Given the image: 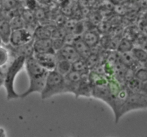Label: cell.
I'll return each mask as SVG.
<instances>
[{"instance_id": "cell-18", "label": "cell", "mask_w": 147, "mask_h": 137, "mask_svg": "<svg viewBox=\"0 0 147 137\" xmlns=\"http://www.w3.org/2000/svg\"><path fill=\"white\" fill-rule=\"evenodd\" d=\"M10 24L12 28V30H16V29H20L25 27V22L24 19L20 14H16L14 17H11L9 20Z\"/></svg>"}, {"instance_id": "cell-2", "label": "cell", "mask_w": 147, "mask_h": 137, "mask_svg": "<svg viewBox=\"0 0 147 137\" xmlns=\"http://www.w3.org/2000/svg\"><path fill=\"white\" fill-rule=\"evenodd\" d=\"M63 93H67L65 76L55 70L49 71L46 78L45 86L41 93V98L47 99Z\"/></svg>"}, {"instance_id": "cell-14", "label": "cell", "mask_w": 147, "mask_h": 137, "mask_svg": "<svg viewBox=\"0 0 147 137\" xmlns=\"http://www.w3.org/2000/svg\"><path fill=\"white\" fill-rule=\"evenodd\" d=\"M72 67H73V63L63 58H57L55 70L63 76H65L67 73L71 71Z\"/></svg>"}, {"instance_id": "cell-27", "label": "cell", "mask_w": 147, "mask_h": 137, "mask_svg": "<svg viewBox=\"0 0 147 137\" xmlns=\"http://www.w3.org/2000/svg\"><path fill=\"white\" fill-rule=\"evenodd\" d=\"M7 136L6 132L3 128H0V137H5Z\"/></svg>"}, {"instance_id": "cell-8", "label": "cell", "mask_w": 147, "mask_h": 137, "mask_svg": "<svg viewBox=\"0 0 147 137\" xmlns=\"http://www.w3.org/2000/svg\"><path fill=\"white\" fill-rule=\"evenodd\" d=\"M56 56L57 58L65 59L71 62L72 63L81 58L74 45L66 43L60 50L56 52Z\"/></svg>"}, {"instance_id": "cell-12", "label": "cell", "mask_w": 147, "mask_h": 137, "mask_svg": "<svg viewBox=\"0 0 147 137\" xmlns=\"http://www.w3.org/2000/svg\"><path fill=\"white\" fill-rule=\"evenodd\" d=\"M55 27L53 26H39L33 32L34 39H51Z\"/></svg>"}, {"instance_id": "cell-10", "label": "cell", "mask_w": 147, "mask_h": 137, "mask_svg": "<svg viewBox=\"0 0 147 137\" xmlns=\"http://www.w3.org/2000/svg\"><path fill=\"white\" fill-rule=\"evenodd\" d=\"M33 49L34 53H56L53 47L52 39H34Z\"/></svg>"}, {"instance_id": "cell-28", "label": "cell", "mask_w": 147, "mask_h": 137, "mask_svg": "<svg viewBox=\"0 0 147 137\" xmlns=\"http://www.w3.org/2000/svg\"><path fill=\"white\" fill-rule=\"evenodd\" d=\"M2 40H1V37H0V45H2Z\"/></svg>"}, {"instance_id": "cell-17", "label": "cell", "mask_w": 147, "mask_h": 137, "mask_svg": "<svg viewBox=\"0 0 147 137\" xmlns=\"http://www.w3.org/2000/svg\"><path fill=\"white\" fill-rule=\"evenodd\" d=\"M88 67L86 60L83 58H80L77 61L73 63L72 70L78 72L81 75H85L88 74Z\"/></svg>"}, {"instance_id": "cell-23", "label": "cell", "mask_w": 147, "mask_h": 137, "mask_svg": "<svg viewBox=\"0 0 147 137\" xmlns=\"http://www.w3.org/2000/svg\"><path fill=\"white\" fill-rule=\"evenodd\" d=\"M21 15L22 17H23V19H24L25 23H27V24L29 23V24H32V23L34 21V20H35L34 14H32V13L28 9L24 10V11H22V13Z\"/></svg>"}, {"instance_id": "cell-24", "label": "cell", "mask_w": 147, "mask_h": 137, "mask_svg": "<svg viewBox=\"0 0 147 137\" xmlns=\"http://www.w3.org/2000/svg\"><path fill=\"white\" fill-rule=\"evenodd\" d=\"M52 43H53V47L54 48L55 51L57 52L60 50L62 47L65 44L64 38H51Z\"/></svg>"}, {"instance_id": "cell-4", "label": "cell", "mask_w": 147, "mask_h": 137, "mask_svg": "<svg viewBox=\"0 0 147 137\" xmlns=\"http://www.w3.org/2000/svg\"><path fill=\"white\" fill-rule=\"evenodd\" d=\"M34 40L33 33L27 28L16 29L12 30L10 37L9 44L12 47H19L23 45L27 44Z\"/></svg>"}, {"instance_id": "cell-6", "label": "cell", "mask_w": 147, "mask_h": 137, "mask_svg": "<svg viewBox=\"0 0 147 137\" xmlns=\"http://www.w3.org/2000/svg\"><path fill=\"white\" fill-rule=\"evenodd\" d=\"M34 57L47 71L55 70L57 60L56 53H34Z\"/></svg>"}, {"instance_id": "cell-9", "label": "cell", "mask_w": 147, "mask_h": 137, "mask_svg": "<svg viewBox=\"0 0 147 137\" xmlns=\"http://www.w3.org/2000/svg\"><path fill=\"white\" fill-rule=\"evenodd\" d=\"M82 75L80 73L72 70L65 76L66 91L76 94L80 81L82 80Z\"/></svg>"}, {"instance_id": "cell-15", "label": "cell", "mask_w": 147, "mask_h": 137, "mask_svg": "<svg viewBox=\"0 0 147 137\" xmlns=\"http://www.w3.org/2000/svg\"><path fill=\"white\" fill-rule=\"evenodd\" d=\"M82 39L91 48L94 47L98 44L99 41V36L96 32L88 31L83 34Z\"/></svg>"}, {"instance_id": "cell-21", "label": "cell", "mask_w": 147, "mask_h": 137, "mask_svg": "<svg viewBox=\"0 0 147 137\" xmlns=\"http://www.w3.org/2000/svg\"><path fill=\"white\" fill-rule=\"evenodd\" d=\"M131 53L134 58L138 61L141 63L147 62V53L142 49L133 48Z\"/></svg>"}, {"instance_id": "cell-3", "label": "cell", "mask_w": 147, "mask_h": 137, "mask_svg": "<svg viewBox=\"0 0 147 137\" xmlns=\"http://www.w3.org/2000/svg\"><path fill=\"white\" fill-rule=\"evenodd\" d=\"M144 109H147V95L144 94L141 92H131L127 100L121 110L119 119H121L125 113L131 111Z\"/></svg>"}, {"instance_id": "cell-7", "label": "cell", "mask_w": 147, "mask_h": 137, "mask_svg": "<svg viewBox=\"0 0 147 137\" xmlns=\"http://www.w3.org/2000/svg\"><path fill=\"white\" fill-rule=\"evenodd\" d=\"M24 65H25L26 70H27L29 78L32 77H34V76L43 75L48 72L34 58V55L26 58Z\"/></svg>"}, {"instance_id": "cell-19", "label": "cell", "mask_w": 147, "mask_h": 137, "mask_svg": "<svg viewBox=\"0 0 147 137\" xmlns=\"http://www.w3.org/2000/svg\"><path fill=\"white\" fill-rule=\"evenodd\" d=\"M133 50V45L130 40L127 39H122L119 41V45H118L117 50L119 53H129Z\"/></svg>"}, {"instance_id": "cell-20", "label": "cell", "mask_w": 147, "mask_h": 137, "mask_svg": "<svg viewBox=\"0 0 147 137\" xmlns=\"http://www.w3.org/2000/svg\"><path fill=\"white\" fill-rule=\"evenodd\" d=\"M18 5L17 0H0V7L4 11H11L15 9Z\"/></svg>"}, {"instance_id": "cell-11", "label": "cell", "mask_w": 147, "mask_h": 137, "mask_svg": "<svg viewBox=\"0 0 147 137\" xmlns=\"http://www.w3.org/2000/svg\"><path fill=\"white\" fill-rule=\"evenodd\" d=\"M12 28L10 24L9 20L6 18L0 19V37L4 44H9Z\"/></svg>"}, {"instance_id": "cell-26", "label": "cell", "mask_w": 147, "mask_h": 137, "mask_svg": "<svg viewBox=\"0 0 147 137\" xmlns=\"http://www.w3.org/2000/svg\"><path fill=\"white\" fill-rule=\"evenodd\" d=\"M140 92L141 93H144V94L147 95V81L142 82Z\"/></svg>"}, {"instance_id": "cell-5", "label": "cell", "mask_w": 147, "mask_h": 137, "mask_svg": "<svg viewBox=\"0 0 147 137\" xmlns=\"http://www.w3.org/2000/svg\"><path fill=\"white\" fill-rule=\"evenodd\" d=\"M48 72L43 75L30 78V86H29L28 89L24 93H23L20 97L24 99V98L28 96L29 95L35 93V92L41 93L45 86L46 78H47Z\"/></svg>"}, {"instance_id": "cell-1", "label": "cell", "mask_w": 147, "mask_h": 137, "mask_svg": "<svg viewBox=\"0 0 147 137\" xmlns=\"http://www.w3.org/2000/svg\"><path fill=\"white\" fill-rule=\"evenodd\" d=\"M25 60L26 57L24 56L20 55L14 57L12 61L10 62L7 67L3 85L7 91V100H12L20 97L14 90V80L17 75L25 64Z\"/></svg>"}, {"instance_id": "cell-16", "label": "cell", "mask_w": 147, "mask_h": 137, "mask_svg": "<svg viewBox=\"0 0 147 137\" xmlns=\"http://www.w3.org/2000/svg\"><path fill=\"white\" fill-rule=\"evenodd\" d=\"M11 55L9 49L4 47L2 45H0V68H4L8 66Z\"/></svg>"}, {"instance_id": "cell-22", "label": "cell", "mask_w": 147, "mask_h": 137, "mask_svg": "<svg viewBox=\"0 0 147 137\" xmlns=\"http://www.w3.org/2000/svg\"><path fill=\"white\" fill-rule=\"evenodd\" d=\"M134 78L141 82L147 81V68H139L134 73Z\"/></svg>"}, {"instance_id": "cell-25", "label": "cell", "mask_w": 147, "mask_h": 137, "mask_svg": "<svg viewBox=\"0 0 147 137\" xmlns=\"http://www.w3.org/2000/svg\"><path fill=\"white\" fill-rule=\"evenodd\" d=\"M7 67L4 68H0V87L1 85L4 84V75H5V70Z\"/></svg>"}, {"instance_id": "cell-29", "label": "cell", "mask_w": 147, "mask_h": 137, "mask_svg": "<svg viewBox=\"0 0 147 137\" xmlns=\"http://www.w3.org/2000/svg\"><path fill=\"white\" fill-rule=\"evenodd\" d=\"M0 8H1V7H0Z\"/></svg>"}, {"instance_id": "cell-13", "label": "cell", "mask_w": 147, "mask_h": 137, "mask_svg": "<svg viewBox=\"0 0 147 137\" xmlns=\"http://www.w3.org/2000/svg\"><path fill=\"white\" fill-rule=\"evenodd\" d=\"M73 45L76 47L81 58L84 59V60H86L91 53L90 47L80 37H76L73 41Z\"/></svg>"}]
</instances>
